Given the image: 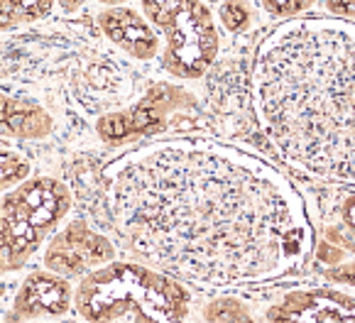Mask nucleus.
<instances>
[{
	"instance_id": "f257e3e1",
	"label": "nucleus",
	"mask_w": 355,
	"mask_h": 323,
	"mask_svg": "<svg viewBox=\"0 0 355 323\" xmlns=\"http://www.w3.org/2000/svg\"><path fill=\"white\" fill-rule=\"evenodd\" d=\"M101 211L121 247L201 289L279 279L306 265V206L270 162L209 137L135 145L101 167Z\"/></svg>"
},
{
	"instance_id": "f03ea898",
	"label": "nucleus",
	"mask_w": 355,
	"mask_h": 323,
	"mask_svg": "<svg viewBox=\"0 0 355 323\" xmlns=\"http://www.w3.org/2000/svg\"><path fill=\"white\" fill-rule=\"evenodd\" d=\"M252 110L282 162L316 182L355 186V25L294 17L262 40Z\"/></svg>"
},
{
	"instance_id": "7ed1b4c3",
	"label": "nucleus",
	"mask_w": 355,
	"mask_h": 323,
	"mask_svg": "<svg viewBox=\"0 0 355 323\" xmlns=\"http://www.w3.org/2000/svg\"><path fill=\"white\" fill-rule=\"evenodd\" d=\"M30 86L67 96L86 115H103L135 101L137 73L84 27L37 30L0 42V89Z\"/></svg>"
},
{
	"instance_id": "20e7f679",
	"label": "nucleus",
	"mask_w": 355,
	"mask_h": 323,
	"mask_svg": "<svg viewBox=\"0 0 355 323\" xmlns=\"http://www.w3.org/2000/svg\"><path fill=\"white\" fill-rule=\"evenodd\" d=\"M73 308L91 323H174L189 316L191 294L167 272L115 257L78 279Z\"/></svg>"
},
{
	"instance_id": "39448f33",
	"label": "nucleus",
	"mask_w": 355,
	"mask_h": 323,
	"mask_svg": "<svg viewBox=\"0 0 355 323\" xmlns=\"http://www.w3.org/2000/svg\"><path fill=\"white\" fill-rule=\"evenodd\" d=\"M73 193L57 177H30L3 193L0 201V255L8 272H17L62 228Z\"/></svg>"
},
{
	"instance_id": "423d86ee",
	"label": "nucleus",
	"mask_w": 355,
	"mask_h": 323,
	"mask_svg": "<svg viewBox=\"0 0 355 323\" xmlns=\"http://www.w3.org/2000/svg\"><path fill=\"white\" fill-rule=\"evenodd\" d=\"M142 15L164 40L162 69L174 78H201L220 49L216 20L204 0H140Z\"/></svg>"
},
{
	"instance_id": "0eeeda50",
	"label": "nucleus",
	"mask_w": 355,
	"mask_h": 323,
	"mask_svg": "<svg viewBox=\"0 0 355 323\" xmlns=\"http://www.w3.org/2000/svg\"><path fill=\"white\" fill-rule=\"evenodd\" d=\"M196 108V101L182 86L147 81L135 101L96 118V135L108 147H125L179 128V115Z\"/></svg>"
},
{
	"instance_id": "6e6552de",
	"label": "nucleus",
	"mask_w": 355,
	"mask_h": 323,
	"mask_svg": "<svg viewBox=\"0 0 355 323\" xmlns=\"http://www.w3.org/2000/svg\"><path fill=\"white\" fill-rule=\"evenodd\" d=\"M118 257V245L89 220L73 218L49 238L44 247V267L67 279H81L89 272Z\"/></svg>"
},
{
	"instance_id": "1a4fd4ad",
	"label": "nucleus",
	"mask_w": 355,
	"mask_h": 323,
	"mask_svg": "<svg viewBox=\"0 0 355 323\" xmlns=\"http://www.w3.org/2000/svg\"><path fill=\"white\" fill-rule=\"evenodd\" d=\"M73 308L71 279L57 274L52 270H37L22 279L15 299L12 313L15 321H35V318H59Z\"/></svg>"
},
{
	"instance_id": "9d476101",
	"label": "nucleus",
	"mask_w": 355,
	"mask_h": 323,
	"mask_svg": "<svg viewBox=\"0 0 355 323\" xmlns=\"http://www.w3.org/2000/svg\"><path fill=\"white\" fill-rule=\"evenodd\" d=\"M105 42L135 62H152L159 54V35L145 15L128 6L105 8L96 15Z\"/></svg>"
},
{
	"instance_id": "9b49d317",
	"label": "nucleus",
	"mask_w": 355,
	"mask_h": 323,
	"mask_svg": "<svg viewBox=\"0 0 355 323\" xmlns=\"http://www.w3.org/2000/svg\"><path fill=\"white\" fill-rule=\"evenodd\" d=\"M267 321H302V323H355V297L331 289L289 292L275 306L267 308Z\"/></svg>"
},
{
	"instance_id": "f8f14e48",
	"label": "nucleus",
	"mask_w": 355,
	"mask_h": 323,
	"mask_svg": "<svg viewBox=\"0 0 355 323\" xmlns=\"http://www.w3.org/2000/svg\"><path fill=\"white\" fill-rule=\"evenodd\" d=\"M57 130V120L42 101L0 91V137L35 142L47 140Z\"/></svg>"
},
{
	"instance_id": "ddd939ff",
	"label": "nucleus",
	"mask_w": 355,
	"mask_h": 323,
	"mask_svg": "<svg viewBox=\"0 0 355 323\" xmlns=\"http://www.w3.org/2000/svg\"><path fill=\"white\" fill-rule=\"evenodd\" d=\"M54 6L57 0H0V35L44 22L54 12Z\"/></svg>"
},
{
	"instance_id": "4468645a",
	"label": "nucleus",
	"mask_w": 355,
	"mask_h": 323,
	"mask_svg": "<svg viewBox=\"0 0 355 323\" xmlns=\"http://www.w3.org/2000/svg\"><path fill=\"white\" fill-rule=\"evenodd\" d=\"M32 164L25 155L12 150H0V193L20 186L25 179H30Z\"/></svg>"
},
{
	"instance_id": "2eb2a0df",
	"label": "nucleus",
	"mask_w": 355,
	"mask_h": 323,
	"mask_svg": "<svg viewBox=\"0 0 355 323\" xmlns=\"http://www.w3.org/2000/svg\"><path fill=\"white\" fill-rule=\"evenodd\" d=\"M218 17L230 35H243L252 25V8L245 0H220Z\"/></svg>"
},
{
	"instance_id": "dca6fc26",
	"label": "nucleus",
	"mask_w": 355,
	"mask_h": 323,
	"mask_svg": "<svg viewBox=\"0 0 355 323\" xmlns=\"http://www.w3.org/2000/svg\"><path fill=\"white\" fill-rule=\"evenodd\" d=\"M204 318L206 321H250L248 306L233 297H223L211 302L204 308Z\"/></svg>"
},
{
	"instance_id": "f3484780",
	"label": "nucleus",
	"mask_w": 355,
	"mask_h": 323,
	"mask_svg": "<svg viewBox=\"0 0 355 323\" xmlns=\"http://www.w3.org/2000/svg\"><path fill=\"white\" fill-rule=\"evenodd\" d=\"M260 6L272 17H299L313 6V0H260Z\"/></svg>"
},
{
	"instance_id": "a211bd4d",
	"label": "nucleus",
	"mask_w": 355,
	"mask_h": 323,
	"mask_svg": "<svg viewBox=\"0 0 355 323\" xmlns=\"http://www.w3.org/2000/svg\"><path fill=\"white\" fill-rule=\"evenodd\" d=\"M326 8L334 17H355V0H326Z\"/></svg>"
},
{
	"instance_id": "6ab92c4d",
	"label": "nucleus",
	"mask_w": 355,
	"mask_h": 323,
	"mask_svg": "<svg viewBox=\"0 0 355 323\" xmlns=\"http://www.w3.org/2000/svg\"><path fill=\"white\" fill-rule=\"evenodd\" d=\"M316 255H319V260H324V262H340L343 260V252H340L338 247H329L326 243H321V245L316 247Z\"/></svg>"
},
{
	"instance_id": "aec40b11",
	"label": "nucleus",
	"mask_w": 355,
	"mask_h": 323,
	"mask_svg": "<svg viewBox=\"0 0 355 323\" xmlns=\"http://www.w3.org/2000/svg\"><path fill=\"white\" fill-rule=\"evenodd\" d=\"M331 277H334V279H340V281H348V284H355V265L334 270V272H331Z\"/></svg>"
},
{
	"instance_id": "412c9836",
	"label": "nucleus",
	"mask_w": 355,
	"mask_h": 323,
	"mask_svg": "<svg viewBox=\"0 0 355 323\" xmlns=\"http://www.w3.org/2000/svg\"><path fill=\"white\" fill-rule=\"evenodd\" d=\"M57 6L62 8V12H67V15H73V12H78L81 8L86 6V0H57Z\"/></svg>"
},
{
	"instance_id": "4be33fe9",
	"label": "nucleus",
	"mask_w": 355,
	"mask_h": 323,
	"mask_svg": "<svg viewBox=\"0 0 355 323\" xmlns=\"http://www.w3.org/2000/svg\"><path fill=\"white\" fill-rule=\"evenodd\" d=\"M343 216H345V223H348L350 228L355 230V198H350L348 204H345V209H343Z\"/></svg>"
},
{
	"instance_id": "5701e85b",
	"label": "nucleus",
	"mask_w": 355,
	"mask_h": 323,
	"mask_svg": "<svg viewBox=\"0 0 355 323\" xmlns=\"http://www.w3.org/2000/svg\"><path fill=\"white\" fill-rule=\"evenodd\" d=\"M8 274V267H6V260L0 255V297H6V279L3 277Z\"/></svg>"
},
{
	"instance_id": "b1692460",
	"label": "nucleus",
	"mask_w": 355,
	"mask_h": 323,
	"mask_svg": "<svg viewBox=\"0 0 355 323\" xmlns=\"http://www.w3.org/2000/svg\"><path fill=\"white\" fill-rule=\"evenodd\" d=\"M96 3L103 8H118V6H128L130 0H96Z\"/></svg>"
},
{
	"instance_id": "393cba45",
	"label": "nucleus",
	"mask_w": 355,
	"mask_h": 323,
	"mask_svg": "<svg viewBox=\"0 0 355 323\" xmlns=\"http://www.w3.org/2000/svg\"><path fill=\"white\" fill-rule=\"evenodd\" d=\"M204 3H218V0H204Z\"/></svg>"
}]
</instances>
